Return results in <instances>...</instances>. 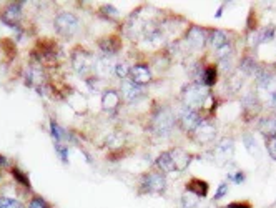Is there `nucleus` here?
I'll return each instance as SVG.
<instances>
[{
  "mask_svg": "<svg viewBox=\"0 0 276 208\" xmlns=\"http://www.w3.org/2000/svg\"><path fill=\"white\" fill-rule=\"evenodd\" d=\"M176 126V115L173 114L170 107L166 105H157L150 112V119H148L147 128L153 137L157 138H166L170 137L171 132Z\"/></svg>",
  "mask_w": 276,
  "mask_h": 208,
  "instance_id": "nucleus-1",
  "label": "nucleus"
},
{
  "mask_svg": "<svg viewBox=\"0 0 276 208\" xmlns=\"http://www.w3.org/2000/svg\"><path fill=\"white\" fill-rule=\"evenodd\" d=\"M140 195H163L166 192V175L158 170H148L138 177Z\"/></svg>",
  "mask_w": 276,
  "mask_h": 208,
  "instance_id": "nucleus-2",
  "label": "nucleus"
},
{
  "mask_svg": "<svg viewBox=\"0 0 276 208\" xmlns=\"http://www.w3.org/2000/svg\"><path fill=\"white\" fill-rule=\"evenodd\" d=\"M180 98L183 100L185 107H190L197 110V108H200V107H205L208 98H211V93H210V88L205 87L203 83L192 82L182 88Z\"/></svg>",
  "mask_w": 276,
  "mask_h": 208,
  "instance_id": "nucleus-3",
  "label": "nucleus"
},
{
  "mask_svg": "<svg viewBox=\"0 0 276 208\" xmlns=\"http://www.w3.org/2000/svg\"><path fill=\"white\" fill-rule=\"evenodd\" d=\"M95 60L97 58L93 57V53L88 52L87 48H83L82 45H77L74 50H72V55H70L72 69L79 75H83V77L92 75L95 72Z\"/></svg>",
  "mask_w": 276,
  "mask_h": 208,
  "instance_id": "nucleus-4",
  "label": "nucleus"
},
{
  "mask_svg": "<svg viewBox=\"0 0 276 208\" xmlns=\"http://www.w3.org/2000/svg\"><path fill=\"white\" fill-rule=\"evenodd\" d=\"M80 27V20L75 13L72 12H60L57 13L55 20H53V29L60 37L63 39H72L77 34Z\"/></svg>",
  "mask_w": 276,
  "mask_h": 208,
  "instance_id": "nucleus-5",
  "label": "nucleus"
},
{
  "mask_svg": "<svg viewBox=\"0 0 276 208\" xmlns=\"http://www.w3.org/2000/svg\"><path fill=\"white\" fill-rule=\"evenodd\" d=\"M22 12H24V3L22 2L7 3V5H3L2 8H0V22H2L3 25L10 27V29H13V30L22 32V29H20Z\"/></svg>",
  "mask_w": 276,
  "mask_h": 208,
  "instance_id": "nucleus-6",
  "label": "nucleus"
},
{
  "mask_svg": "<svg viewBox=\"0 0 276 208\" xmlns=\"http://www.w3.org/2000/svg\"><path fill=\"white\" fill-rule=\"evenodd\" d=\"M201 122H203V117L200 115V112L190 107H183L180 110V114L176 115V125H180V128L187 133H192Z\"/></svg>",
  "mask_w": 276,
  "mask_h": 208,
  "instance_id": "nucleus-7",
  "label": "nucleus"
},
{
  "mask_svg": "<svg viewBox=\"0 0 276 208\" xmlns=\"http://www.w3.org/2000/svg\"><path fill=\"white\" fill-rule=\"evenodd\" d=\"M188 135L195 143H198V145H208V143L216 140V126L211 124V122L203 119L201 124Z\"/></svg>",
  "mask_w": 276,
  "mask_h": 208,
  "instance_id": "nucleus-8",
  "label": "nucleus"
},
{
  "mask_svg": "<svg viewBox=\"0 0 276 208\" xmlns=\"http://www.w3.org/2000/svg\"><path fill=\"white\" fill-rule=\"evenodd\" d=\"M235 155V140L230 137H225L218 140V143L215 145L213 152H211V158L220 165L228 164Z\"/></svg>",
  "mask_w": 276,
  "mask_h": 208,
  "instance_id": "nucleus-9",
  "label": "nucleus"
},
{
  "mask_svg": "<svg viewBox=\"0 0 276 208\" xmlns=\"http://www.w3.org/2000/svg\"><path fill=\"white\" fill-rule=\"evenodd\" d=\"M185 42L193 50H201L205 47V43L208 42V35L205 29H201L198 25H192L187 30V34H185Z\"/></svg>",
  "mask_w": 276,
  "mask_h": 208,
  "instance_id": "nucleus-10",
  "label": "nucleus"
},
{
  "mask_svg": "<svg viewBox=\"0 0 276 208\" xmlns=\"http://www.w3.org/2000/svg\"><path fill=\"white\" fill-rule=\"evenodd\" d=\"M121 100H125L126 103H137L145 97V87H140V85L133 83L132 80H123L121 82Z\"/></svg>",
  "mask_w": 276,
  "mask_h": 208,
  "instance_id": "nucleus-11",
  "label": "nucleus"
},
{
  "mask_svg": "<svg viewBox=\"0 0 276 208\" xmlns=\"http://www.w3.org/2000/svg\"><path fill=\"white\" fill-rule=\"evenodd\" d=\"M152 79H153V74L147 63H135V65H132V69H130V80L133 83L140 85V87L150 85Z\"/></svg>",
  "mask_w": 276,
  "mask_h": 208,
  "instance_id": "nucleus-12",
  "label": "nucleus"
},
{
  "mask_svg": "<svg viewBox=\"0 0 276 208\" xmlns=\"http://www.w3.org/2000/svg\"><path fill=\"white\" fill-rule=\"evenodd\" d=\"M97 45L103 55L112 57V55H117V53L121 50V39L118 37V35L112 34V35H107V37H102L97 42Z\"/></svg>",
  "mask_w": 276,
  "mask_h": 208,
  "instance_id": "nucleus-13",
  "label": "nucleus"
},
{
  "mask_svg": "<svg viewBox=\"0 0 276 208\" xmlns=\"http://www.w3.org/2000/svg\"><path fill=\"white\" fill-rule=\"evenodd\" d=\"M102 110L108 112V114H115L118 110V107L121 105V95L118 90H107L105 93L102 95Z\"/></svg>",
  "mask_w": 276,
  "mask_h": 208,
  "instance_id": "nucleus-14",
  "label": "nucleus"
},
{
  "mask_svg": "<svg viewBox=\"0 0 276 208\" xmlns=\"http://www.w3.org/2000/svg\"><path fill=\"white\" fill-rule=\"evenodd\" d=\"M153 165H155V170L161 171V173H165V175H168V173H175V171H176L175 162H173V158H171L170 150L161 152L160 155H158V157L155 158V162H153Z\"/></svg>",
  "mask_w": 276,
  "mask_h": 208,
  "instance_id": "nucleus-15",
  "label": "nucleus"
},
{
  "mask_svg": "<svg viewBox=\"0 0 276 208\" xmlns=\"http://www.w3.org/2000/svg\"><path fill=\"white\" fill-rule=\"evenodd\" d=\"M170 153H171V158H173V162H175L176 171H185L190 166V164H192V160H193L192 153L185 152L183 148H178V147L171 148Z\"/></svg>",
  "mask_w": 276,
  "mask_h": 208,
  "instance_id": "nucleus-16",
  "label": "nucleus"
},
{
  "mask_svg": "<svg viewBox=\"0 0 276 208\" xmlns=\"http://www.w3.org/2000/svg\"><path fill=\"white\" fill-rule=\"evenodd\" d=\"M185 190H187L188 193H192V195L198 197V198H205L208 195L210 185L201 178H192L187 185H185Z\"/></svg>",
  "mask_w": 276,
  "mask_h": 208,
  "instance_id": "nucleus-17",
  "label": "nucleus"
},
{
  "mask_svg": "<svg viewBox=\"0 0 276 208\" xmlns=\"http://www.w3.org/2000/svg\"><path fill=\"white\" fill-rule=\"evenodd\" d=\"M258 128H260V133L263 135L266 140H271L276 137V117H266V119H261L260 124H258Z\"/></svg>",
  "mask_w": 276,
  "mask_h": 208,
  "instance_id": "nucleus-18",
  "label": "nucleus"
},
{
  "mask_svg": "<svg viewBox=\"0 0 276 208\" xmlns=\"http://www.w3.org/2000/svg\"><path fill=\"white\" fill-rule=\"evenodd\" d=\"M208 43H210V47H213L215 50H218L223 45L230 43L228 34H226L225 30H211L210 34H208Z\"/></svg>",
  "mask_w": 276,
  "mask_h": 208,
  "instance_id": "nucleus-19",
  "label": "nucleus"
},
{
  "mask_svg": "<svg viewBox=\"0 0 276 208\" xmlns=\"http://www.w3.org/2000/svg\"><path fill=\"white\" fill-rule=\"evenodd\" d=\"M115 65L117 63H113L110 57L103 55L95 60V72L97 75H112L115 72Z\"/></svg>",
  "mask_w": 276,
  "mask_h": 208,
  "instance_id": "nucleus-20",
  "label": "nucleus"
},
{
  "mask_svg": "<svg viewBox=\"0 0 276 208\" xmlns=\"http://www.w3.org/2000/svg\"><path fill=\"white\" fill-rule=\"evenodd\" d=\"M216 82H218V67H216V65H206V67H203L201 83L205 85V87L211 88Z\"/></svg>",
  "mask_w": 276,
  "mask_h": 208,
  "instance_id": "nucleus-21",
  "label": "nucleus"
},
{
  "mask_svg": "<svg viewBox=\"0 0 276 208\" xmlns=\"http://www.w3.org/2000/svg\"><path fill=\"white\" fill-rule=\"evenodd\" d=\"M258 70H260V65H258V62L255 58H251V57L241 58V62H239V72H241V75L253 77L258 74Z\"/></svg>",
  "mask_w": 276,
  "mask_h": 208,
  "instance_id": "nucleus-22",
  "label": "nucleus"
},
{
  "mask_svg": "<svg viewBox=\"0 0 276 208\" xmlns=\"http://www.w3.org/2000/svg\"><path fill=\"white\" fill-rule=\"evenodd\" d=\"M276 37V27L273 24L263 27V29L258 30L256 34V45H261V43H268L271 42Z\"/></svg>",
  "mask_w": 276,
  "mask_h": 208,
  "instance_id": "nucleus-23",
  "label": "nucleus"
},
{
  "mask_svg": "<svg viewBox=\"0 0 276 208\" xmlns=\"http://www.w3.org/2000/svg\"><path fill=\"white\" fill-rule=\"evenodd\" d=\"M50 135H52V138H53V142H60L63 143L65 142V138H67V133L65 130H63V126L58 125V122L55 119H50Z\"/></svg>",
  "mask_w": 276,
  "mask_h": 208,
  "instance_id": "nucleus-24",
  "label": "nucleus"
},
{
  "mask_svg": "<svg viewBox=\"0 0 276 208\" xmlns=\"http://www.w3.org/2000/svg\"><path fill=\"white\" fill-rule=\"evenodd\" d=\"M10 173H12V177L15 178V182H17V183H20L22 187H25L27 190H30V188H32V183H30L29 175H27L22 168H19V166H12Z\"/></svg>",
  "mask_w": 276,
  "mask_h": 208,
  "instance_id": "nucleus-25",
  "label": "nucleus"
},
{
  "mask_svg": "<svg viewBox=\"0 0 276 208\" xmlns=\"http://www.w3.org/2000/svg\"><path fill=\"white\" fill-rule=\"evenodd\" d=\"M243 105H245V110L250 112V114H258V110H260V98L255 93H248L246 98L243 100Z\"/></svg>",
  "mask_w": 276,
  "mask_h": 208,
  "instance_id": "nucleus-26",
  "label": "nucleus"
},
{
  "mask_svg": "<svg viewBox=\"0 0 276 208\" xmlns=\"http://www.w3.org/2000/svg\"><path fill=\"white\" fill-rule=\"evenodd\" d=\"M255 77H256V87L260 88H266L271 83V80H273V74L270 70H263V69L258 70V74Z\"/></svg>",
  "mask_w": 276,
  "mask_h": 208,
  "instance_id": "nucleus-27",
  "label": "nucleus"
},
{
  "mask_svg": "<svg viewBox=\"0 0 276 208\" xmlns=\"http://www.w3.org/2000/svg\"><path fill=\"white\" fill-rule=\"evenodd\" d=\"M180 203H182V208H198L200 207V198L192 195V193H188V192H185L182 195Z\"/></svg>",
  "mask_w": 276,
  "mask_h": 208,
  "instance_id": "nucleus-28",
  "label": "nucleus"
},
{
  "mask_svg": "<svg viewBox=\"0 0 276 208\" xmlns=\"http://www.w3.org/2000/svg\"><path fill=\"white\" fill-rule=\"evenodd\" d=\"M130 69H132V67H130L126 62H118V63L115 65V72H113V74H115V75L121 80V82H123V80H128V77H130Z\"/></svg>",
  "mask_w": 276,
  "mask_h": 208,
  "instance_id": "nucleus-29",
  "label": "nucleus"
},
{
  "mask_svg": "<svg viewBox=\"0 0 276 208\" xmlns=\"http://www.w3.org/2000/svg\"><path fill=\"white\" fill-rule=\"evenodd\" d=\"M53 147H55L57 157L62 160V164L69 165V147H67L65 143H60V142H53Z\"/></svg>",
  "mask_w": 276,
  "mask_h": 208,
  "instance_id": "nucleus-30",
  "label": "nucleus"
},
{
  "mask_svg": "<svg viewBox=\"0 0 276 208\" xmlns=\"http://www.w3.org/2000/svg\"><path fill=\"white\" fill-rule=\"evenodd\" d=\"M98 13H100L102 17H105L107 20H115V19H118V10H117V7H113V5H103L100 7V10H98Z\"/></svg>",
  "mask_w": 276,
  "mask_h": 208,
  "instance_id": "nucleus-31",
  "label": "nucleus"
},
{
  "mask_svg": "<svg viewBox=\"0 0 276 208\" xmlns=\"http://www.w3.org/2000/svg\"><path fill=\"white\" fill-rule=\"evenodd\" d=\"M27 208H53L50 203H48L47 200H45L43 197L40 195H34L29 200V205H27Z\"/></svg>",
  "mask_w": 276,
  "mask_h": 208,
  "instance_id": "nucleus-32",
  "label": "nucleus"
},
{
  "mask_svg": "<svg viewBox=\"0 0 276 208\" xmlns=\"http://www.w3.org/2000/svg\"><path fill=\"white\" fill-rule=\"evenodd\" d=\"M0 208H27V207H24V203L17 200V198L0 197Z\"/></svg>",
  "mask_w": 276,
  "mask_h": 208,
  "instance_id": "nucleus-33",
  "label": "nucleus"
},
{
  "mask_svg": "<svg viewBox=\"0 0 276 208\" xmlns=\"http://www.w3.org/2000/svg\"><path fill=\"white\" fill-rule=\"evenodd\" d=\"M241 87H243V75H238V74L230 75V92L237 93Z\"/></svg>",
  "mask_w": 276,
  "mask_h": 208,
  "instance_id": "nucleus-34",
  "label": "nucleus"
},
{
  "mask_svg": "<svg viewBox=\"0 0 276 208\" xmlns=\"http://www.w3.org/2000/svg\"><path fill=\"white\" fill-rule=\"evenodd\" d=\"M243 143H245V147H246V150L251 153V155H255L256 150H258V147H256V142H255V138H253V135H245L243 137Z\"/></svg>",
  "mask_w": 276,
  "mask_h": 208,
  "instance_id": "nucleus-35",
  "label": "nucleus"
},
{
  "mask_svg": "<svg viewBox=\"0 0 276 208\" xmlns=\"http://www.w3.org/2000/svg\"><path fill=\"white\" fill-rule=\"evenodd\" d=\"M228 178L232 180L233 183H237V185H239V183H243L246 180V175L243 173L241 170H237V171H233V173H230L228 175Z\"/></svg>",
  "mask_w": 276,
  "mask_h": 208,
  "instance_id": "nucleus-36",
  "label": "nucleus"
},
{
  "mask_svg": "<svg viewBox=\"0 0 276 208\" xmlns=\"http://www.w3.org/2000/svg\"><path fill=\"white\" fill-rule=\"evenodd\" d=\"M266 148H268V155L276 160V137L271 140H266Z\"/></svg>",
  "mask_w": 276,
  "mask_h": 208,
  "instance_id": "nucleus-37",
  "label": "nucleus"
},
{
  "mask_svg": "<svg viewBox=\"0 0 276 208\" xmlns=\"http://www.w3.org/2000/svg\"><path fill=\"white\" fill-rule=\"evenodd\" d=\"M226 193H228V183H221L220 187H218V190H216V193H215V200L218 202V200H221V198H225L226 197Z\"/></svg>",
  "mask_w": 276,
  "mask_h": 208,
  "instance_id": "nucleus-38",
  "label": "nucleus"
},
{
  "mask_svg": "<svg viewBox=\"0 0 276 208\" xmlns=\"http://www.w3.org/2000/svg\"><path fill=\"white\" fill-rule=\"evenodd\" d=\"M226 207L228 208H251V203L250 202H233Z\"/></svg>",
  "mask_w": 276,
  "mask_h": 208,
  "instance_id": "nucleus-39",
  "label": "nucleus"
},
{
  "mask_svg": "<svg viewBox=\"0 0 276 208\" xmlns=\"http://www.w3.org/2000/svg\"><path fill=\"white\" fill-rule=\"evenodd\" d=\"M7 166H8V160H7V157L0 153V170H5Z\"/></svg>",
  "mask_w": 276,
  "mask_h": 208,
  "instance_id": "nucleus-40",
  "label": "nucleus"
},
{
  "mask_svg": "<svg viewBox=\"0 0 276 208\" xmlns=\"http://www.w3.org/2000/svg\"><path fill=\"white\" fill-rule=\"evenodd\" d=\"M271 107H273L275 110H276V90H275L273 93H271Z\"/></svg>",
  "mask_w": 276,
  "mask_h": 208,
  "instance_id": "nucleus-41",
  "label": "nucleus"
},
{
  "mask_svg": "<svg viewBox=\"0 0 276 208\" xmlns=\"http://www.w3.org/2000/svg\"><path fill=\"white\" fill-rule=\"evenodd\" d=\"M223 208H228V207H223Z\"/></svg>",
  "mask_w": 276,
  "mask_h": 208,
  "instance_id": "nucleus-42",
  "label": "nucleus"
},
{
  "mask_svg": "<svg viewBox=\"0 0 276 208\" xmlns=\"http://www.w3.org/2000/svg\"><path fill=\"white\" fill-rule=\"evenodd\" d=\"M275 117H276V115H275Z\"/></svg>",
  "mask_w": 276,
  "mask_h": 208,
  "instance_id": "nucleus-43",
  "label": "nucleus"
}]
</instances>
